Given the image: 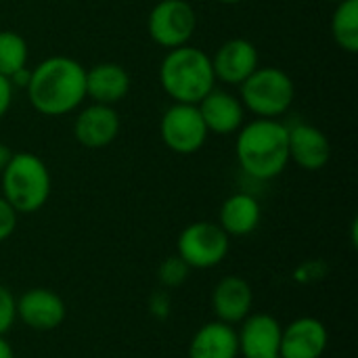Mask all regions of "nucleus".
I'll return each instance as SVG.
<instances>
[{"label":"nucleus","mask_w":358,"mask_h":358,"mask_svg":"<svg viewBox=\"0 0 358 358\" xmlns=\"http://www.w3.org/2000/svg\"><path fill=\"white\" fill-rule=\"evenodd\" d=\"M189 358H239L237 329L222 321L203 323L189 342Z\"/></svg>","instance_id":"nucleus-18"},{"label":"nucleus","mask_w":358,"mask_h":358,"mask_svg":"<svg viewBox=\"0 0 358 358\" xmlns=\"http://www.w3.org/2000/svg\"><path fill=\"white\" fill-rule=\"evenodd\" d=\"M212 59V69L216 76V82L229 84V86H241L258 67H260V55L254 42L245 38H231L224 44L218 46Z\"/></svg>","instance_id":"nucleus-12"},{"label":"nucleus","mask_w":358,"mask_h":358,"mask_svg":"<svg viewBox=\"0 0 358 358\" xmlns=\"http://www.w3.org/2000/svg\"><path fill=\"white\" fill-rule=\"evenodd\" d=\"M208 128L197 105L172 103L159 120V136L176 155H193L208 141Z\"/></svg>","instance_id":"nucleus-8"},{"label":"nucleus","mask_w":358,"mask_h":358,"mask_svg":"<svg viewBox=\"0 0 358 358\" xmlns=\"http://www.w3.org/2000/svg\"><path fill=\"white\" fill-rule=\"evenodd\" d=\"M29 48L21 34L13 29L0 31V76L10 78L19 69L27 67Z\"/></svg>","instance_id":"nucleus-21"},{"label":"nucleus","mask_w":358,"mask_h":358,"mask_svg":"<svg viewBox=\"0 0 358 358\" xmlns=\"http://www.w3.org/2000/svg\"><path fill=\"white\" fill-rule=\"evenodd\" d=\"M13 94H15V88H13L10 80L0 76V120L6 117V113L13 105Z\"/></svg>","instance_id":"nucleus-27"},{"label":"nucleus","mask_w":358,"mask_h":358,"mask_svg":"<svg viewBox=\"0 0 358 358\" xmlns=\"http://www.w3.org/2000/svg\"><path fill=\"white\" fill-rule=\"evenodd\" d=\"M0 195L13 206L17 214H36L46 206L50 197V170L36 153H13L0 172Z\"/></svg>","instance_id":"nucleus-4"},{"label":"nucleus","mask_w":358,"mask_h":358,"mask_svg":"<svg viewBox=\"0 0 358 358\" xmlns=\"http://www.w3.org/2000/svg\"><path fill=\"white\" fill-rule=\"evenodd\" d=\"M157 78L164 92L174 103L197 105L216 88L210 55L191 44L168 50L159 63Z\"/></svg>","instance_id":"nucleus-3"},{"label":"nucleus","mask_w":358,"mask_h":358,"mask_svg":"<svg viewBox=\"0 0 358 358\" xmlns=\"http://www.w3.org/2000/svg\"><path fill=\"white\" fill-rule=\"evenodd\" d=\"M329 346V331L317 317H298L283 327L281 358H321Z\"/></svg>","instance_id":"nucleus-13"},{"label":"nucleus","mask_w":358,"mask_h":358,"mask_svg":"<svg viewBox=\"0 0 358 358\" xmlns=\"http://www.w3.org/2000/svg\"><path fill=\"white\" fill-rule=\"evenodd\" d=\"M17 321V298L4 285H0V336H6Z\"/></svg>","instance_id":"nucleus-23"},{"label":"nucleus","mask_w":358,"mask_h":358,"mask_svg":"<svg viewBox=\"0 0 358 358\" xmlns=\"http://www.w3.org/2000/svg\"><path fill=\"white\" fill-rule=\"evenodd\" d=\"M0 358H15V350L4 336H0Z\"/></svg>","instance_id":"nucleus-28"},{"label":"nucleus","mask_w":358,"mask_h":358,"mask_svg":"<svg viewBox=\"0 0 358 358\" xmlns=\"http://www.w3.org/2000/svg\"><path fill=\"white\" fill-rule=\"evenodd\" d=\"M65 317L63 298L48 287H31L17 298V319L31 331H55Z\"/></svg>","instance_id":"nucleus-11"},{"label":"nucleus","mask_w":358,"mask_h":358,"mask_svg":"<svg viewBox=\"0 0 358 358\" xmlns=\"http://www.w3.org/2000/svg\"><path fill=\"white\" fill-rule=\"evenodd\" d=\"M327 2H334V4H340V2H346V0H327Z\"/></svg>","instance_id":"nucleus-31"},{"label":"nucleus","mask_w":358,"mask_h":358,"mask_svg":"<svg viewBox=\"0 0 358 358\" xmlns=\"http://www.w3.org/2000/svg\"><path fill=\"white\" fill-rule=\"evenodd\" d=\"M325 273H327L325 262H321V260H308V262L300 264L294 271V281L300 283V285H310V283L321 281L325 277Z\"/></svg>","instance_id":"nucleus-25"},{"label":"nucleus","mask_w":358,"mask_h":358,"mask_svg":"<svg viewBox=\"0 0 358 358\" xmlns=\"http://www.w3.org/2000/svg\"><path fill=\"white\" fill-rule=\"evenodd\" d=\"M283 325L268 313H250L237 329L239 357L281 358Z\"/></svg>","instance_id":"nucleus-10"},{"label":"nucleus","mask_w":358,"mask_h":358,"mask_svg":"<svg viewBox=\"0 0 358 358\" xmlns=\"http://www.w3.org/2000/svg\"><path fill=\"white\" fill-rule=\"evenodd\" d=\"M329 159L331 143L321 128L313 124H296L289 128V162L306 172H319Z\"/></svg>","instance_id":"nucleus-15"},{"label":"nucleus","mask_w":358,"mask_h":358,"mask_svg":"<svg viewBox=\"0 0 358 358\" xmlns=\"http://www.w3.org/2000/svg\"><path fill=\"white\" fill-rule=\"evenodd\" d=\"M197 109L210 134H235L245 124V107L227 90L214 88L197 103Z\"/></svg>","instance_id":"nucleus-16"},{"label":"nucleus","mask_w":358,"mask_h":358,"mask_svg":"<svg viewBox=\"0 0 358 358\" xmlns=\"http://www.w3.org/2000/svg\"><path fill=\"white\" fill-rule=\"evenodd\" d=\"M10 155H13V151H10L4 143H0V172H2V170H4V166L8 164Z\"/></svg>","instance_id":"nucleus-29"},{"label":"nucleus","mask_w":358,"mask_h":358,"mask_svg":"<svg viewBox=\"0 0 358 358\" xmlns=\"http://www.w3.org/2000/svg\"><path fill=\"white\" fill-rule=\"evenodd\" d=\"M29 105L46 117L73 113L86 101V67L65 55H55L29 69L25 86Z\"/></svg>","instance_id":"nucleus-1"},{"label":"nucleus","mask_w":358,"mask_h":358,"mask_svg":"<svg viewBox=\"0 0 358 358\" xmlns=\"http://www.w3.org/2000/svg\"><path fill=\"white\" fill-rule=\"evenodd\" d=\"M147 310L155 321H168L172 315V296L168 289H155L149 296L147 302Z\"/></svg>","instance_id":"nucleus-24"},{"label":"nucleus","mask_w":358,"mask_h":358,"mask_svg":"<svg viewBox=\"0 0 358 358\" xmlns=\"http://www.w3.org/2000/svg\"><path fill=\"white\" fill-rule=\"evenodd\" d=\"M235 155L239 168L256 180H273L289 166V126L256 117L237 130Z\"/></svg>","instance_id":"nucleus-2"},{"label":"nucleus","mask_w":358,"mask_h":358,"mask_svg":"<svg viewBox=\"0 0 358 358\" xmlns=\"http://www.w3.org/2000/svg\"><path fill=\"white\" fill-rule=\"evenodd\" d=\"M216 2H220V4H239L243 0H216Z\"/></svg>","instance_id":"nucleus-30"},{"label":"nucleus","mask_w":358,"mask_h":358,"mask_svg":"<svg viewBox=\"0 0 358 358\" xmlns=\"http://www.w3.org/2000/svg\"><path fill=\"white\" fill-rule=\"evenodd\" d=\"M231 250V237L218 222L197 220L187 224L176 239V256L191 271L216 268L224 262Z\"/></svg>","instance_id":"nucleus-6"},{"label":"nucleus","mask_w":358,"mask_h":358,"mask_svg":"<svg viewBox=\"0 0 358 358\" xmlns=\"http://www.w3.org/2000/svg\"><path fill=\"white\" fill-rule=\"evenodd\" d=\"M254 308L252 285L237 275L222 277L212 289V310L218 321L229 325H239Z\"/></svg>","instance_id":"nucleus-14"},{"label":"nucleus","mask_w":358,"mask_h":358,"mask_svg":"<svg viewBox=\"0 0 358 358\" xmlns=\"http://www.w3.org/2000/svg\"><path fill=\"white\" fill-rule=\"evenodd\" d=\"M122 130V117L115 107L90 103L73 117V138L78 145L96 151L109 147Z\"/></svg>","instance_id":"nucleus-9"},{"label":"nucleus","mask_w":358,"mask_h":358,"mask_svg":"<svg viewBox=\"0 0 358 358\" xmlns=\"http://www.w3.org/2000/svg\"><path fill=\"white\" fill-rule=\"evenodd\" d=\"M130 73L120 63H96L86 69V99L115 107L130 92Z\"/></svg>","instance_id":"nucleus-17"},{"label":"nucleus","mask_w":358,"mask_h":358,"mask_svg":"<svg viewBox=\"0 0 358 358\" xmlns=\"http://www.w3.org/2000/svg\"><path fill=\"white\" fill-rule=\"evenodd\" d=\"M17 220H19V214L13 210V206L0 195V243L6 241L15 229H17Z\"/></svg>","instance_id":"nucleus-26"},{"label":"nucleus","mask_w":358,"mask_h":358,"mask_svg":"<svg viewBox=\"0 0 358 358\" xmlns=\"http://www.w3.org/2000/svg\"><path fill=\"white\" fill-rule=\"evenodd\" d=\"M331 36L336 44L348 55L358 52V0L336 4L331 17Z\"/></svg>","instance_id":"nucleus-20"},{"label":"nucleus","mask_w":358,"mask_h":358,"mask_svg":"<svg viewBox=\"0 0 358 358\" xmlns=\"http://www.w3.org/2000/svg\"><path fill=\"white\" fill-rule=\"evenodd\" d=\"M296 99V84L281 67H258L241 86L239 101L256 117L279 120Z\"/></svg>","instance_id":"nucleus-5"},{"label":"nucleus","mask_w":358,"mask_h":358,"mask_svg":"<svg viewBox=\"0 0 358 358\" xmlns=\"http://www.w3.org/2000/svg\"><path fill=\"white\" fill-rule=\"evenodd\" d=\"M262 220L260 201L250 193H233L227 197L218 212V224L229 237L252 235Z\"/></svg>","instance_id":"nucleus-19"},{"label":"nucleus","mask_w":358,"mask_h":358,"mask_svg":"<svg viewBox=\"0 0 358 358\" xmlns=\"http://www.w3.org/2000/svg\"><path fill=\"white\" fill-rule=\"evenodd\" d=\"M195 29L197 13L189 0H157L149 10V38L166 50L189 44Z\"/></svg>","instance_id":"nucleus-7"},{"label":"nucleus","mask_w":358,"mask_h":358,"mask_svg":"<svg viewBox=\"0 0 358 358\" xmlns=\"http://www.w3.org/2000/svg\"><path fill=\"white\" fill-rule=\"evenodd\" d=\"M189 275H191V268L178 256H168L157 266V281H159L162 289H168V292L185 285Z\"/></svg>","instance_id":"nucleus-22"}]
</instances>
